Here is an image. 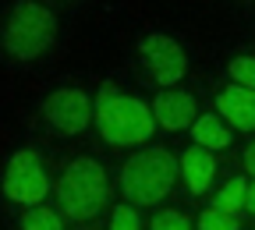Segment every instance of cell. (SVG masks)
Wrapping results in <instances>:
<instances>
[{
	"label": "cell",
	"instance_id": "obj_19",
	"mask_svg": "<svg viewBox=\"0 0 255 230\" xmlns=\"http://www.w3.org/2000/svg\"><path fill=\"white\" fill-rule=\"evenodd\" d=\"M245 209H248V213H255V181L248 184V202H245Z\"/></svg>",
	"mask_w": 255,
	"mask_h": 230
},
{
	"label": "cell",
	"instance_id": "obj_16",
	"mask_svg": "<svg viewBox=\"0 0 255 230\" xmlns=\"http://www.w3.org/2000/svg\"><path fill=\"white\" fill-rule=\"evenodd\" d=\"M149 230H191L188 216L184 213H174V209H159L149 223Z\"/></svg>",
	"mask_w": 255,
	"mask_h": 230
},
{
	"label": "cell",
	"instance_id": "obj_11",
	"mask_svg": "<svg viewBox=\"0 0 255 230\" xmlns=\"http://www.w3.org/2000/svg\"><path fill=\"white\" fill-rule=\"evenodd\" d=\"M191 138H195V145H202L206 152L209 149H227L231 145V127L223 124L220 114H202L195 120V127H191Z\"/></svg>",
	"mask_w": 255,
	"mask_h": 230
},
{
	"label": "cell",
	"instance_id": "obj_3",
	"mask_svg": "<svg viewBox=\"0 0 255 230\" xmlns=\"http://www.w3.org/2000/svg\"><path fill=\"white\" fill-rule=\"evenodd\" d=\"M57 202H60V213L68 216V220H75V223L100 216V209L110 202L107 170L96 159H71L68 170L60 174Z\"/></svg>",
	"mask_w": 255,
	"mask_h": 230
},
{
	"label": "cell",
	"instance_id": "obj_5",
	"mask_svg": "<svg viewBox=\"0 0 255 230\" xmlns=\"http://www.w3.org/2000/svg\"><path fill=\"white\" fill-rule=\"evenodd\" d=\"M46 191H50V181H46V170H43V159L32 149L14 152L7 170H4V195L18 206L36 209L46 199Z\"/></svg>",
	"mask_w": 255,
	"mask_h": 230
},
{
	"label": "cell",
	"instance_id": "obj_14",
	"mask_svg": "<svg viewBox=\"0 0 255 230\" xmlns=\"http://www.w3.org/2000/svg\"><path fill=\"white\" fill-rule=\"evenodd\" d=\"M231 78H234V85L255 92V57H234L231 60Z\"/></svg>",
	"mask_w": 255,
	"mask_h": 230
},
{
	"label": "cell",
	"instance_id": "obj_2",
	"mask_svg": "<svg viewBox=\"0 0 255 230\" xmlns=\"http://www.w3.org/2000/svg\"><path fill=\"white\" fill-rule=\"evenodd\" d=\"M177 174L181 159H174L167 149H142L121 167V195L128 206H156L170 195Z\"/></svg>",
	"mask_w": 255,
	"mask_h": 230
},
{
	"label": "cell",
	"instance_id": "obj_12",
	"mask_svg": "<svg viewBox=\"0 0 255 230\" xmlns=\"http://www.w3.org/2000/svg\"><path fill=\"white\" fill-rule=\"evenodd\" d=\"M248 184H252V181H245V177H231L227 184L220 188V195H216L213 209H223V213L238 216V213L245 209V202H248Z\"/></svg>",
	"mask_w": 255,
	"mask_h": 230
},
{
	"label": "cell",
	"instance_id": "obj_18",
	"mask_svg": "<svg viewBox=\"0 0 255 230\" xmlns=\"http://www.w3.org/2000/svg\"><path fill=\"white\" fill-rule=\"evenodd\" d=\"M245 167H248V174L255 177V142H252V145L245 149Z\"/></svg>",
	"mask_w": 255,
	"mask_h": 230
},
{
	"label": "cell",
	"instance_id": "obj_6",
	"mask_svg": "<svg viewBox=\"0 0 255 230\" xmlns=\"http://www.w3.org/2000/svg\"><path fill=\"white\" fill-rule=\"evenodd\" d=\"M43 117L60 135H82L89 124H96V107L89 103V96L82 89H57L46 96Z\"/></svg>",
	"mask_w": 255,
	"mask_h": 230
},
{
	"label": "cell",
	"instance_id": "obj_4",
	"mask_svg": "<svg viewBox=\"0 0 255 230\" xmlns=\"http://www.w3.org/2000/svg\"><path fill=\"white\" fill-rule=\"evenodd\" d=\"M53 14L43 4H14L4 25V50L14 60H32L53 43Z\"/></svg>",
	"mask_w": 255,
	"mask_h": 230
},
{
	"label": "cell",
	"instance_id": "obj_13",
	"mask_svg": "<svg viewBox=\"0 0 255 230\" xmlns=\"http://www.w3.org/2000/svg\"><path fill=\"white\" fill-rule=\"evenodd\" d=\"M21 230H60V216L46 206H36L21 216Z\"/></svg>",
	"mask_w": 255,
	"mask_h": 230
},
{
	"label": "cell",
	"instance_id": "obj_10",
	"mask_svg": "<svg viewBox=\"0 0 255 230\" xmlns=\"http://www.w3.org/2000/svg\"><path fill=\"white\" fill-rule=\"evenodd\" d=\"M181 177H184V184H188L191 195H202V191L213 184V177H216V159H213V152H206L202 145L188 149V152L181 156Z\"/></svg>",
	"mask_w": 255,
	"mask_h": 230
},
{
	"label": "cell",
	"instance_id": "obj_1",
	"mask_svg": "<svg viewBox=\"0 0 255 230\" xmlns=\"http://www.w3.org/2000/svg\"><path fill=\"white\" fill-rule=\"evenodd\" d=\"M96 127H100L103 142L110 145H145L152 138V131L159 127L152 110L131 96H124L114 85H103L96 92Z\"/></svg>",
	"mask_w": 255,
	"mask_h": 230
},
{
	"label": "cell",
	"instance_id": "obj_9",
	"mask_svg": "<svg viewBox=\"0 0 255 230\" xmlns=\"http://www.w3.org/2000/svg\"><path fill=\"white\" fill-rule=\"evenodd\" d=\"M216 114L231 120L234 131H255V92L241 85H227L216 92Z\"/></svg>",
	"mask_w": 255,
	"mask_h": 230
},
{
	"label": "cell",
	"instance_id": "obj_7",
	"mask_svg": "<svg viewBox=\"0 0 255 230\" xmlns=\"http://www.w3.org/2000/svg\"><path fill=\"white\" fill-rule=\"evenodd\" d=\"M138 53H142V60H145L152 82L163 85V89L177 85V82L184 78V71H188V57H184V50H181L170 36H145V39L138 43Z\"/></svg>",
	"mask_w": 255,
	"mask_h": 230
},
{
	"label": "cell",
	"instance_id": "obj_17",
	"mask_svg": "<svg viewBox=\"0 0 255 230\" xmlns=\"http://www.w3.org/2000/svg\"><path fill=\"white\" fill-rule=\"evenodd\" d=\"M110 230H142V220L135 213V206H117L110 216Z\"/></svg>",
	"mask_w": 255,
	"mask_h": 230
},
{
	"label": "cell",
	"instance_id": "obj_8",
	"mask_svg": "<svg viewBox=\"0 0 255 230\" xmlns=\"http://www.w3.org/2000/svg\"><path fill=\"white\" fill-rule=\"evenodd\" d=\"M152 117L167 131H184V127H195L199 103H195V96H188V92H159L156 103H152Z\"/></svg>",
	"mask_w": 255,
	"mask_h": 230
},
{
	"label": "cell",
	"instance_id": "obj_15",
	"mask_svg": "<svg viewBox=\"0 0 255 230\" xmlns=\"http://www.w3.org/2000/svg\"><path fill=\"white\" fill-rule=\"evenodd\" d=\"M199 230H238V216L223 213V209H206L199 216Z\"/></svg>",
	"mask_w": 255,
	"mask_h": 230
}]
</instances>
